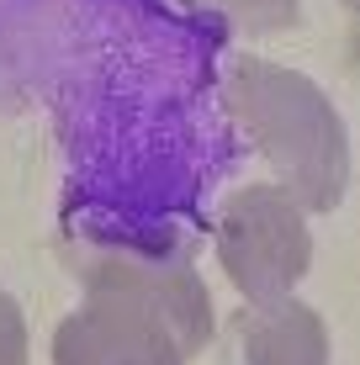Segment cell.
<instances>
[{
	"instance_id": "obj_1",
	"label": "cell",
	"mask_w": 360,
	"mask_h": 365,
	"mask_svg": "<svg viewBox=\"0 0 360 365\" xmlns=\"http://www.w3.org/2000/svg\"><path fill=\"white\" fill-rule=\"evenodd\" d=\"M85 275V302L58 323L53 365H185L212 339V302L180 255L106 244Z\"/></svg>"
},
{
	"instance_id": "obj_2",
	"label": "cell",
	"mask_w": 360,
	"mask_h": 365,
	"mask_svg": "<svg viewBox=\"0 0 360 365\" xmlns=\"http://www.w3.org/2000/svg\"><path fill=\"white\" fill-rule=\"evenodd\" d=\"M233 122L276 170V185L302 212H334L350 185V138L334 101L307 74L265 58H233L222 85Z\"/></svg>"
},
{
	"instance_id": "obj_3",
	"label": "cell",
	"mask_w": 360,
	"mask_h": 365,
	"mask_svg": "<svg viewBox=\"0 0 360 365\" xmlns=\"http://www.w3.org/2000/svg\"><path fill=\"white\" fill-rule=\"evenodd\" d=\"M217 259L244 302L292 297L313 265L307 212L281 185H239L217 212Z\"/></svg>"
},
{
	"instance_id": "obj_4",
	"label": "cell",
	"mask_w": 360,
	"mask_h": 365,
	"mask_svg": "<svg viewBox=\"0 0 360 365\" xmlns=\"http://www.w3.org/2000/svg\"><path fill=\"white\" fill-rule=\"evenodd\" d=\"M222 365H329V323L297 297L244 302L222 339Z\"/></svg>"
},
{
	"instance_id": "obj_5",
	"label": "cell",
	"mask_w": 360,
	"mask_h": 365,
	"mask_svg": "<svg viewBox=\"0 0 360 365\" xmlns=\"http://www.w3.org/2000/svg\"><path fill=\"white\" fill-rule=\"evenodd\" d=\"M191 6H207L217 16H228L239 32H281L297 21V0H191Z\"/></svg>"
},
{
	"instance_id": "obj_6",
	"label": "cell",
	"mask_w": 360,
	"mask_h": 365,
	"mask_svg": "<svg viewBox=\"0 0 360 365\" xmlns=\"http://www.w3.org/2000/svg\"><path fill=\"white\" fill-rule=\"evenodd\" d=\"M0 365H27V323L11 292H0Z\"/></svg>"
}]
</instances>
